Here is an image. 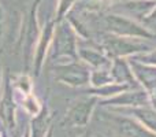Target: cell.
<instances>
[{"instance_id":"obj_1","label":"cell","mask_w":156,"mask_h":137,"mask_svg":"<svg viewBox=\"0 0 156 137\" xmlns=\"http://www.w3.org/2000/svg\"><path fill=\"white\" fill-rule=\"evenodd\" d=\"M101 48L105 51L108 58H130L133 55L151 51V45L140 38L121 37L116 34H105L103 37Z\"/></svg>"},{"instance_id":"obj_2","label":"cell","mask_w":156,"mask_h":137,"mask_svg":"<svg viewBox=\"0 0 156 137\" xmlns=\"http://www.w3.org/2000/svg\"><path fill=\"white\" fill-rule=\"evenodd\" d=\"M101 119L112 124L114 129L116 130L119 137H156L154 132L148 130L137 119L129 118L123 114L119 115V114H114L112 111L108 110L101 113Z\"/></svg>"},{"instance_id":"obj_3","label":"cell","mask_w":156,"mask_h":137,"mask_svg":"<svg viewBox=\"0 0 156 137\" xmlns=\"http://www.w3.org/2000/svg\"><path fill=\"white\" fill-rule=\"evenodd\" d=\"M104 22L107 29L111 33L121 37H134V38H156L154 33H151L148 29L138 25L137 22L127 19L125 16L115 15V14H110V15L104 16Z\"/></svg>"},{"instance_id":"obj_4","label":"cell","mask_w":156,"mask_h":137,"mask_svg":"<svg viewBox=\"0 0 156 137\" xmlns=\"http://www.w3.org/2000/svg\"><path fill=\"white\" fill-rule=\"evenodd\" d=\"M151 103L149 93L145 89H136V91H125L112 97H108L107 100H103L101 106H115V107H144Z\"/></svg>"},{"instance_id":"obj_5","label":"cell","mask_w":156,"mask_h":137,"mask_svg":"<svg viewBox=\"0 0 156 137\" xmlns=\"http://www.w3.org/2000/svg\"><path fill=\"white\" fill-rule=\"evenodd\" d=\"M55 55H69L74 59L77 58L76 36L67 22L60 23L55 29Z\"/></svg>"},{"instance_id":"obj_6","label":"cell","mask_w":156,"mask_h":137,"mask_svg":"<svg viewBox=\"0 0 156 137\" xmlns=\"http://www.w3.org/2000/svg\"><path fill=\"white\" fill-rule=\"evenodd\" d=\"M97 100H99L97 96H90L89 99L81 100V102L76 103V104L70 108V111L67 113L66 122H67L69 125H71V126H77V128L86 126Z\"/></svg>"},{"instance_id":"obj_7","label":"cell","mask_w":156,"mask_h":137,"mask_svg":"<svg viewBox=\"0 0 156 137\" xmlns=\"http://www.w3.org/2000/svg\"><path fill=\"white\" fill-rule=\"evenodd\" d=\"M111 77H112L115 84H125V85H130L132 88L137 89L138 86H141L137 82L133 70L130 67V63L126 58H115L111 62L110 67Z\"/></svg>"},{"instance_id":"obj_8","label":"cell","mask_w":156,"mask_h":137,"mask_svg":"<svg viewBox=\"0 0 156 137\" xmlns=\"http://www.w3.org/2000/svg\"><path fill=\"white\" fill-rule=\"evenodd\" d=\"M110 111L133 115L134 119H137L141 125H144L147 129L156 135V110H154V108L148 107V106H144V107H115V108L111 107Z\"/></svg>"},{"instance_id":"obj_9","label":"cell","mask_w":156,"mask_h":137,"mask_svg":"<svg viewBox=\"0 0 156 137\" xmlns=\"http://www.w3.org/2000/svg\"><path fill=\"white\" fill-rule=\"evenodd\" d=\"M130 67L133 70L137 82H140V85L143 86V89H145L147 92H151L152 89L156 88V66L145 65L141 63L138 60H134L133 58H129Z\"/></svg>"},{"instance_id":"obj_10","label":"cell","mask_w":156,"mask_h":137,"mask_svg":"<svg viewBox=\"0 0 156 137\" xmlns=\"http://www.w3.org/2000/svg\"><path fill=\"white\" fill-rule=\"evenodd\" d=\"M56 70H59L60 73V75L58 78L73 86L85 85V84L89 82V78H90L89 70L85 66L78 65V63H73V65L69 66H60Z\"/></svg>"},{"instance_id":"obj_11","label":"cell","mask_w":156,"mask_h":137,"mask_svg":"<svg viewBox=\"0 0 156 137\" xmlns=\"http://www.w3.org/2000/svg\"><path fill=\"white\" fill-rule=\"evenodd\" d=\"M156 2L155 0H130L122 4V8L129 11L133 16L140 18L143 21L147 15L151 14V11L155 8Z\"/></svg>"},{"instance_id":"obj_12","label":"cell","mask_w":156,"mask_h":137,"mask_svg":"<svg viewBox=\"0 0 156 137\" xmlns=\"http://www.w3.org/2000/svg\"><path fill=\"white\" fill-rule=\"evenodd\" d=\"M55 33V22L51 21L47 23L45 29L43 30V34H41V38H40V43H38V48H37V58H36V71L38 73L40 70V66H41V62L44 59V55H45V51H47V47H48L49 41H51V37L52 34Z\"/></svg>"},{"instance_id":"obj_13","label":"cell","mask_w":156,"mask_h":137,"mask_svg":"<svg viewBox=\"0 0 156 137\" xmlns=\"http://www.w3.org/2000/svg\"><path fill=\"white\" fill-rule=\"evenodd\" d=\"M80 56L88 63H90L92 66H94V67H105V66L111 67V60L108 59V56L100 54L99 51H94V49L81 48Z\"/></svg>"},{"instance_id":"obj_14","label":"cell","mask_w":156,"mask_h":137,"mask_svg":"<svg viewBox=\"0 0 156 137\" xmlns=\"http://www.w3.org/2000/svg\"><path fill=\"white\" fill-rule=\"evenodd\" d=\"M14 103H12V97H11L10 89L7 88L5 96L2 102V107H0V115H2L3 121L5 122L8 128H14Z\"/></svg>"},{"instance_id":"obj_15","label":"cell","mask_w":156,"mask_h":137,"mask_svg":"<svg viewBox=\"0 0 156 137\" xmlns=\"http://www.w3.org/2000/svg\"><path fill=\"white\" fill-rule=\"evenodd\" d=\"M92 82L96 88H100V86L108 85V84H112L114 80L111 77V73L107 71V70H96V71L92 74Z\"/></svg>"},{"instance_id":"obj_16","label":"cell","mask_w":156,"mask_h":137,"mask_svg":"<svg viewBox=\"0 0 156 137\" xmlns=\"http://www.w3.org/2000/svg\"><path fill=\"white\" fill-rule=\"evenodd\" d=\"M47 124H48V115H47V111L44 110L43 114L33 121V136L44 137L47 130Z\"/></svg>"},{"instance_id":"obj_17","label":"cell","mask_w":156,"mask_h":137,"mask_svg":"<svg viewBox=\"0 0 156 137\" xmlns=\"http://www.w3.org/2000/svg\"><path fill=\"white\" fill-rule=\"evenodd\" d=\"M134 60H138L141 63H145V65H151V66H156V49L155 51H149V52H145V54H137V55H133Z\"/></svg>"},{"instance_id":"obj_18","label":"cell","mask_w":156,"mask_h":137,"mask_svg":"<svg viewBox=\"0 0 156 137\" xmlns=\"http://www.w3.org/2000/svg\"><path fill=\"white\" fill-rule=\"evenodd\" d=\"M143 26L156 36V5L154 10L151 11V14L143 19Z\"/></svg>"},{"instance_id":"obj_19","label":"cell","mask_w":156,"mask_h":137,"mask_svg":"<svg viewBox=\"0 0 156 137\" xmlns=\"http://www.w3.org/2000/svg\"><path fill=\"white\" fill-rule=\"evenodd\" d=\"M74 0H59V8H58V16L56 22H60L63 19V16L67 14V10L70 8V5L73 4Z\"/></svg>"},{"instance_id":"obj_20","label":"cell","mask_w":156,"mask_h":137,"mask_svg":"<svg viewBox=\"0 0 156 137\" xmlns=\"http://www.w3.org/2000/svg\"><path fill=\"white\" fill-rule=\"evenodd\" d=\"M148 93H149V100H151L152 107H154V110H156V88L152 89V91L148 92Z\"/></svg>"},{"instance_id":"obj_21","label":"cell","mask_w":156,"mask_h":137,"mask_svg":"<svg viewBox=\"0 0 156 137\" xmlns=\"http://www.w3.org/2000/svg\"><path fill=\"white\" fill-rule=\"evenodd\" d=\"M2 26H3V13L0 8V34H2Z\"/></svg>"},{"instance_id":"obj_22","label":"cell","mask_w":156,"mask_h":137,"mask_svg":"<svg viewBox=\"0 0 156 137\" xmlns=\"http://www.w3.org/2000/svg\"><path fill=\"white\" fill-rule=\"evenodd\" d=\"M80 137H90V133H85V135H82V136H80Z\"/></svg>"},{"instance_id":"obj_23","label":"cell","mask_w":156,"mask_h":137,"mask_svg":"<svg viewBox=\"0 0 156 137\" xmlns=\"http://www.w3.org/2000/svg\"><path fill=\"white\" fill-rule=\"evenodd\" d=\"M48 137H52V129H51V132H49V135H48Z\"/></svg>"},{"instance_id":"obj_24","label":"cell","mask_w":156,"mask_h":137,"mask_svg":"<svg viewBox=\"0 0 156 137\" xmlns=\"http://www.w3.org/2000/svg\"><path fill=\"white\" fill-rule=\"evenodd\" d=\"M97 137H104V136H100V135H97Z\"/></svg>"}]
</instances>
